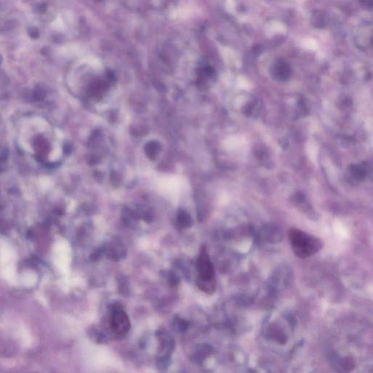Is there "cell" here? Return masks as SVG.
Returning a JSON list of instances; mask_svg holds the SVG:
<instances>
[{"label":"cell","mask_w":373,"mask_h":373,"mask_svg":"<svg viewBox=\"0 0 373 373\" xmlns=\"http://www.w3.org/2000/svg\"><path fill=\"white\" fill-rule=\"evenodd\" d=\"M288 239L294 254L300 258L311 257L323 247L319 238L295 227L289 229Z\"/></svg>","instance_id":"cell-1"},{"label":"cell","mask_w":373,"mask_h":373,"mask_svg":"<svg viewBox=\"0 0 373 373\" xmlns=\"http://www.w3.org/2000/svg\"><path fill=\"white\" fill-rule=\"evenodd\" d=\"M197 271L198 276L196 283L198 288L209 295L215 293L217 286L215 268L208 255L206 248L201 249V253L197 260Z\"/></svg>","instance_id":"cell-2"},{"label":"cell","mask_w":373,"mask_h":373,"mask_svg":"<svg viewBox=\"0 0 373 373\" xmlns=\"http://www.w3.org/2000/svg\"><path fill=\"white\" fill-rule=\"evenodd\" d=\"M109 328L112 334L118 337L125 336L131 328V322L124 309L115 307L112 309L109 321Z\"/></svg>","instance_id":"cell-3"},{"label":"cell","mask_w":373,"mask_h":373,"mask_svg":"<svg viewBox=\"0 0 373 373\" xmlns=\"http://www.w3.org/2000/svg\"><path fill=\"white\" fill-rule=\"evenodd\" d=\"M272 75L277 80H286L292 75V69L286 61L280 59L273 66Z\"/></svg>","instance_id":"cell-4"},{"label":"cell","mask_w":373,"mask_h":373,"mask_svg":"<svg viewBox=\"0 0 373 373\" xmlns=\"http://www.w3.org/2000/svg\"><path fill=\"white\" fill-rule=\"evenodd\" d=\"M160 348L159 350V356L162 359H166L169 356L174 349V342L172 338L167 334H161L160 337Z\"/></svg>","instance_id":"cell-5"},{"label":"cell","mask_w":373,"mask_h":373,"mask_svg":"<svg viewBox=\"0 0 373 373\" xmlns=\"http://www.w3.org/2000/svg\"><path fill=\"white\" fill-rule=\"evenodd\" d=\"M268 335H269V336L271 338H274L275 341H277L280 343L283 344L286 342V335L279 327H275V326L270 327L269 330H268Z\"/></svg>","instance_id":"cell-6"},{"label":"cell","mask_w":373,"mask_h":373,"mask_svg":"<svg viewBox=\"0 0 373 373\" xmlns=\"http://www.w3.org/2000/svg\"><path fill=\"white\" fill-rule=\"evenodd\" d=\"M178 221L180 224L184 227H189L191 224L190 217L186 212H183L179 215Z\"/></svg>","instance_id":"cell-7"},{"label":"cell","mask_w":373,"mask_h":373,"mask_svg":"<svg viewBox=\"0 0 373 373\" xmlns=\"http://www.w3.org/2000/svg\"><path fill=\"white\" fill-rule=\"evenodd\" d=\"M320 373L314 372V373Z\"/></svg>","instance_id":"cell-8"}]
</instances>
